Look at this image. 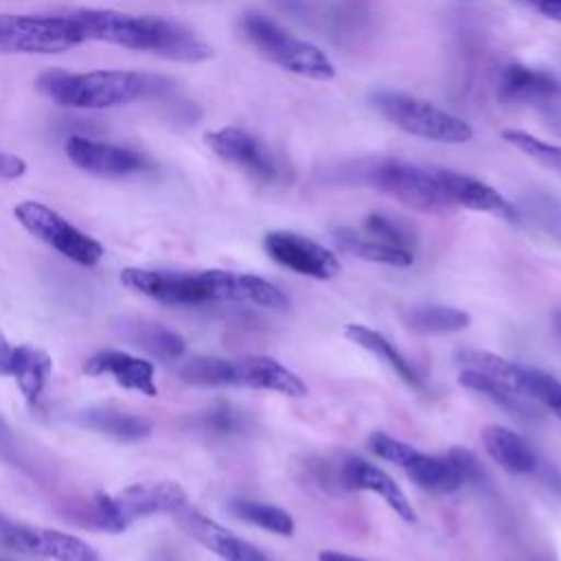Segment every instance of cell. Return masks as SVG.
<instances>
[{
    "label": "cell",
    "mask_w": 561,
    "mask_h": 561,
    "mask_svg": "<svg viewBox=\"0 0 561 561\" xmlns=\"http://www.w3.org/2000/svg\"><path fill=\"white\" fill-rule=\"evenodd\" d=\"M123 285L171 307H197L210 302H252L265 309H287V296L270 280L228 270L171 272L127 267Z\"/></svg>",
    "instance_id": "1"
},
{
    "label": "cell",
    "mask_w": 561,
    "mask_h": 561,
    "mask_svg": "<svg viewBox=\"0 0 561 561\" xmlns=\"http://www.w3.org/2000/svg\"><path fill=\"white\" fill-rule=\"evenodd\" d=\"M68 13L77 22L83 42H107L184 64H199L213 57V48L204 39L169 18L116 9H72Z\"/></svg>",
    "instance_id": "2"
},
{
    "label": "cell",
    "mask_w": 561,
    "mask_h": 561,
    "mask_svg": "<svg viewBox=\"0 0 561 561\" xmlns=\"http://www.w3.org/2000/svg\"><path fill=\"white\" fill-rule=\"evenodd\" d=\"M37 90L64 107L110 110L140 99L167 96L173 83L167 77L134 70H46L35 81Z\"/></svg>",
    "instance_id": "3"
},
{
    "label": "cell",
    "mask_w": 561,
    "mask_h": 561,
    "mask_svg": "<svg viewBox=\"0 0 561 561\" xmlns=\"http://www.w3.org/2000/svg\"><path fill=\"white\" fill-rule=\"evenodd\" d=\"M368 447L377 458L401 467L419 489L430 493H454L469 482H478L482 476L478 458L462 447H451L436 456L419 451L410 443L383 432L370 434Z\"/></svg>",
    "instance_id": "4"
},
{
    "label": "cell",
    "mask_w": 561,
    "mask_h": 561,
    "mask_svg": "<svg viewBox=\"0 0 561 561\" xmlns=\"http://www.w3.org/2000/svg\"><path fill=\"white\" fill-rule=\"evenodd\" d=\"M239 28L252 48L274 66L316 81L335 77L333 61L318 46L291 35L276 20L263 13H245Z\"/></svg>",
    "instance_id": "5"
},
{
    "label": "cell",
    "mask_w": 561,
    "mask_h": 561,
    "mask_svg": "<svg viewBox=\"0 0 561 561\" xmlns=\"http://www.w3.org/2000/svg\"><path fill=\"white\" fill-rule=\"evenodd\" d=\"M186 504V493L178 482H138L123 491L107 495L99 493L90 500L83 513L85 526H94L107 533H121L131 522L156 513H173Z\"/></svg>",
    "instance_id": "6"
},
{
    "label": "cell",
    "mask_w": 561,
    "mask_h": 561,
    "mask_svg": "<svg viewBox=\"0 0 561 561\" xmlns=\"http://www.w3.org/2000/svg\"><path fill=\"white\" fill-rule=\"evenodd\" d=\"M370 105L410 136L445 145H462L473 138V127L465 118L399 90L373 92Z\"/></svg>",
    "instance_id": "7"
},
{
    "label": "cell",
    "mask_w": 561,
    "mask_h": 561,
    "mask_svg": "<svg viewBox=\"0 0 561 561\" xmlns=\"http://www.w3.org/2000/svg\"><path fill=\"white\" fill-rule=\"evenodd\" d=\"M83 44L68 11L64 13H0V53L55 55Z\"/></svg>",
    "instance_id": "8"
},
{
    "label": "cell",
    "mask_w": 561,
    "mask_h": 561,
    "mask_svg": "<svg viewBox=\"0 0 561 561\" xmlns=\"http://www.w3.org/2000/svg\"><path fill=\"white\" fill-rule=\"evenodd\" d=\"M366 180L394 197L397 202L421 210V213H443L451 210L440 182L436 167H421L403 160H381L368 169Z\"/></svg>",
    "instance_id": "9"
},
{
    "label": "cell",
    "mask_w": 561,
    "mask_h": 561,
    "mask_svg": "<svg viewBox=\"0 0 561 561\" xmlns=\"http://www.w3.org/2000/svg\"><path fill=\"white\" fill-rule=\"evenodd\" d=\"M15 219L22 224L26 232H31L35 239L44 241L66 259L79 263V265H94L103 259L105 250L103 245L72 226L68 219H64L57 210L48 208L46 204L39 202H20L13 208Z\"/></svg>",
    "instance_id": "10"
},
{
    "label": "cell",
    "mask_w": 561,
    "mask_h": 561,
    "mask_svg": "<svg viewBox=\"0 0 561 561\" xmlns=\"http://www.w3.org/2000/svg\"><path fill=\"white\" fill-rule=\"evenodd\" d=\"M0 548L55 561H99V552L79 537L61 530L26 526L0 513Z\"/></svg>",
    "instance_id": "11"
},
{
    "label": "cell",
    "mask_w": 561,
    "mask_h": 561,
    "mask_svg": "<svg viewBox=\"0 0 561 561\" xmlns=\"http://www.w3.org/2000/svg\"><path fill=\"white\" fill-rule=\"evenodd\" d=\"M263 248L274 263L307 278L329 280L335 278L342 270L340 259L329 248L291 230L267 232Z\"/></svg>",
    "instance_id": "12"
},
{
    "label": "cell",
    "mask_w": 561,
    "mask_h": 561,
    "mask_svg": "<svg viewBox=\"0 0 561 561\" xmlns=\"http://www.w3.org/2000/svg\"><path fill=\"white\" fill-rule=\"evenodd\" d=\"M64 151L77 169L101 178H123L153 169V162L136 149L79 134L66 138Z\"/></svg>",
    "instance_id": "13"
},
{
    "label": "cell",
    "mask_w": 561,
    "mask_h": 561,
    "mask_svg": "<svg viewBox=\"0 0 561 561\" xmlns=\"http://www.w3.org/2000/svg\"><path fill=\"white\" fill-rule=\"evenodd\" d=\"M206 145L226 162L239 167L250 178L261 182H272L278 178V162L270 147L256 138L254 134L228 125L221 129H213L206 136Z\"/></svg>",
    "instance_id": "14"
},
{
    "label": "cell",
    "mask_w": 561,
    "mask_h": 561,
    "mask_svg": "<svg viewBox=\"0 0 561 561\" xmlns=\"http://www.w3.org/2000/svg\"><path fill=\"white\" fill-rule=\"evenodd\" d=\"M171 515L188 537H193L197 543H202L224 561H272L261 548L237 537L234 533L213 522L204 513L191 508L188 504L180 506Z\"/></svg>",
    "instance_id": "15"
},
{
    "label": "cell",
    "mask_w": 561,
    "mask_h": 561,
    "mask_svg": "<svg viewBox=\"0 0 561 561\" xmlns=\"http://www.w3.org/2000/svg\"><path fill=\"white\" fill-rule=\"evenodd\" d=\"M335 476H337V484L342 489L377 493L403 522L412 524L416 519V511H414L412 502L408 500L405 491L381 467H377L364 458H357V456H346L337 465Z\"/></svg>",
    "instance_id": "16"
},
{
    "label": "cell",
    "mask_w": 561,
    "mask_h": 561,
    "mask_svg": "<svg viewBox=\"0 0 561 561\" xmlns=\"http://www.w3.org/2000/svg\"><path fill=\"white\" fill-rule=\"evenodd\" d=\"M436 173H438L440 188L451 208H469V210H478V213H491L506 221L519 219L517 208L486 182H482L473 175L454 171V169L436 167Z\"/></svg>",
    "instance_id": "17"
},
{
    "label": "cell",
    "mask_w": 561,
    "mask_h": 561,
    "mask_svg": "<svg viewBox=\"0 0 561 561\" xmlns=\"http://www.w3.org/2000/svg\"><path fill=\"white\" fill-rule=\"evenodd\" d=\"M497 99L502 103L546 105L561 101V79L552 72L508 64L497 75Z\"/></svg>",
    "instance_id": "18"
},
{
    "label": "cell",
    "mask_w": 561,
    "mask_h": 561,
    "mask_svg": "<svg viewBox=\"0 0 561 561\" xmlns=\"http://www.w3.org/2000/svg\"><path fill=\"white\" fill-rule=\"evenodd\" d=\"M234 362V386L270 390L285 397H305L307 383L287 366L267 355H248Z\"/></svg>",
    "instance_id": "19"
},
{
    "label": "cell",
    "mask_w": 561,
    "mask_h": 561,
    "mask_svg": "<svg viewBox=\"0 0 561 561\" xmlns=\"http://www.w3.org/2000/svg\"><path fill=\"white\" fill-rule=\"evenodd\" d=\"M83 370L92 377L110 375L118 386L127 390H136L147 397L158 394V386L153 379V364L125 351H112V348L99 351L85 362Z\"/></svg>",
    "instance_id": "20"
},
{
    "label": "cell",
    "mask_w": 561,
    "mask_h": 561,
    "mask_svg": "<svg viewBox=\"0 0 561 561\" xmlns=\"http://www.w3.org/2000/svg\"><path fill=\"white\" fill-rule=\"evenodd\" d=\"M482 445L493 462H497L508 473H535L539 469V458L530 443L517 432L502 425H486L480 434Z\"/></svg>",
    "instance_id": "21"
},
{
    "label": "cell",
    "mask_w": 561,
    "mask_h": 561,
    "mask_svg": "<svg viewBox=\"0 0 561 561\" xmlns=\"http://www.w3.org/2000/svg\"><path fill=\"white\" fill-rule=\"evenodd\" d=\"M53 373V359L44 348L22 344L18 348L7 351V368L4 375L13 377L22 394L28 403H37L48 377Z\"/></svg>",
    "instance_id": "22"
},
{
    "label": "cell",
    "mask_w": 561,
    "mask_h": 561,
    "mask_svg": "<svg viewBox=\"0 0 561 561\" xmlns=\"http://www.w3.org/2000/svg\"><path fill=\"white\" fill-rule=\"evenodd\" d=\"M333 241L337 243L340 250L348 252L351 256L370 261V263H381L390 267H408L414 263V252L388 245L362 230L355 228H335L333 230Z\"/></svg>",
    "instance_id": "23"
},
{
    "label": "cell",
    "mask_w": 561,
    "mask_h": 561,
    "mask_svg": "<svg viewBox=\"0 0 561 561\" xmlns=\"http://www.w3.org/2000/svg\"><path fill=\"white\" fill-rule=\"evenodd\" d=\"M344 335L359 348L368 351L370 355H375L377 359L388 364L408 386L419 388V390L423 388V379L416 373V368L412 366V362L383 333H379L366 324H348L344 329Z\"/></svg>",
    "instance_id": "24"
},
{
    "label": "cell",
    "mask_w": 561,
    "mask_h": 561,
    "mask_svg": "<svg viewBox=\"0 0 561 561\" xmlns=\"http://www.w3.org/2000/svg\"><path fill=\"white\" fill-rule=\"evenodd\" d=\"M79 421L101 434H107L116 440H140L147 438L153 430L151 421L142 414H134L127 410H118L112 405L88 408L79 414Z\"/></svg>",
    "instance_id": "25"
},
{
    "label": "cell",
    "mask_w": 561,
    "mask_h": 561,
    "mask_svg": "<svg viewBox=\"0 0 561 561\" xmlns=\"http://www.w3.org/2000/svg\"><path fill=\"white\" fill-rule=\"evenodd\" d=\"M405 324L419 333L443 335L465 331L471 324V316L451 305H416L408 309Z\"/></svg>",
    "instance_id": "26"
},
{
    "label": "cell",
    "mask_w": 561,
    "mask_h": 561,
    "mask_svg": "<svg viewBox=\"0 0 561 561\" xmlns=\"http://www.w3.org/2000/svg\"><path fill=\"white\" fill-rule=\"evenodd\" d=\"M458 383H460L462 388H467V390H473V392H478V394H484L486 399H491L493 403L502 405L504 410H508V412L515 414V416H524V419L535 416V408H533V401H530V399H526V397H522V394L508 390L506 386H502V383H497V381L484 377V375L478 373V370L460 368V373H458Z\"/></svg>",
    "instance_id": "27"
},
{
    "label": "cell",
    "mask_w": 561,
    "mask_h": 561,
    "mask_svg": "<svg viewBox=\"0 0 561 561\" xmlns=\"http://www.w3.org/2000/svg\"><path fill=\"white\" fill-rule=\"evenodd\" d=\"M230 513L239 517L245 524H252L256 528H263L267 533L280 535V537H291L296 530L294 517L274 504L267 502H256V500H232L230 502Z\"/></svg>",
    "instance_id": "28"
},
{
    "label": "cell",
    "mask_w": 561,
    "mask_h": 561,
    "mask_svg": "<svg viewBox=\"0 0 561 561\" xmlns=\"http://www.w3.org/2000/svg\"><path fill=\"white\" fill-rule=\"evenodd\" d=\"M127 337L160 359H178L186 351V342L178 331L153 322H134L127 329Z\"/></svg>",
    "instance_id": "29"
},
{
    "label": "cell",
    "mask_w": 561,
    "mask_h": 561,
    "mask_svg": "<svg viewBox=\"0 0 561 561\" xmlns=\"http://www.w3.org/2000/svg\"><path fill=\"white\" fill-rule=\"evenodd\" d=\"M180 379L193 386H234V362L197 355L180 366Z\"/></svg>",
    "instance_id": "30"
},
{
    "label": "cell",
    "mask_w": 561,
    "mask_h": 561,
    "mask_svg": "<svg viewBox=\"0 0 561 561\" xmlns=\"http://www.w3.org/2000/svg\"><path fill=\"white\" fill-rule=\"evenodd\" d=\"M195 427L210 438H228L245 432L248 416L230 403H217L195 419Z\"/></svg>",
    "instance_id": "31"
},
{
    "label": "cell",
    "mask_w": 561,
    "mask_h": 561,
    "mask_svg": "<svg viewBox=\"0 0 561 561\" xmlns=\"http://www.w3.org/2000/svg\"><path fill=\"white\" fill-rule=\"evenodd\" d=\"M362 232L394 245V248H403V250H412L414 252V243H416V234L412 230L410 224H405L401 217H392L388 213H370L364 219V228Z\"/></svg>",
    "instance_id": "32"
},
{
    "label": "cell",
    "mask_w": 561,
    "mask_h": 561,
    "mask_svg": "<svg viewBox=\"0 0 561 561\" xmlns=\"http://www.w3.org/2000/svg\"><path fill=\"white\" fill-rule=\"evenodd\" d=\"M524 390L528 399L561 421V379L533 366H524Z\"/></svg>",
    "instance_id": "33"
},
{
    "label": "cell",
    "mask_w": 561,
    "mask_h": 561,
    "mask_svg": "<svg viewBox=\"0 0 561 561\" xmlns=\"http://www.w3.org/2000/svg\"><path fill=\"white\" fill-rule=\"evenodd\" d=\"M502 140H506L517 151L530 156L535 162L561 173V147L559 145L535 138L533 134H528L524 129H504Z\"/></svg>",
    "instance_id": "34"
},
{
    "label": "cell",
    "mask_w": 561,
    "mask_h": 561,
    "mask_svg": "<svg viewBox=\"0 0 561 561\" xmlns=\"http://www.w3.org/2000/svg\"><path fill=\"white\" fill-rule=\"evenodd\" d=\"M26 173V162L9 151H0V178L2 180H18Z\"/></svg>",
    "instance_id": "35"
},
{
    "label": "cell",
    "mask_w": 561,
    "mask_h": 561,
    "mask_svg": "<svg viewBox=\"0 0 561 561\" xmlns=\"http://www.w3.org/2000/svg\"><path fill=\"white\" fill-rule=\"evenodd\" d=\"M522 2L552 22H561V0H522Z\"/></svg>",
    "instance_id": "36"
},
{
    "label": "cell",
    "mask_w": 561,
    "mask_h": 561,
    "mask_svg": "<svg viewBox=\"0 0 561 561\" xmlns=\"http://www.w3.org/2000/svg\"><path fill=\"white\" fill-rule=\"evenodd\" d=\"M541 110H543V121L550 125V129H554L561 136V105H559V101L546 103V105H541Z\"/></svg>",
    "instance_id": "37"
},
{
    "label": "cell",
    "mask_w": 561,
    "mask_h": 561,
    "mask_svg": "<svg viewBox=\"0 0 561 561\" xmlns=\"http://www.w3.org/2000/svg\"><path fill=\"white\" fill-rule=\"evenodd\" d=\"M0 454L2 456H11L15 454V440H13V434L9 430V425L0 419Z\"/></svg>",
    "instance_id": "38"
},
{
    "label": "cell",
    "mask_w": 561,
    "mask_h": 561,
    "mask_svg": "<svg viewBox=\"0 0 561 561\" xmlns=\"http://www.w3.org/2000/svg\"><path fill=\"white\" fill-rule=\"evenodd\" d=\"M318 561H366V559H359V557H353V554H346L340 550H320Z\"/></svg>",
    "instance_id": "39"
},
{
    "label": "cell",
    "mask_w": 561,
    "mask_h": 561,
    "mask_svg": "<svg viewBox=\"0 0 561 561\" xmlns=\"http://www.w3.org/2000/svg\"><path fill=\"white\" fill-rule=\"evenodd\" d=\"M554 327H557V331L561 333V309L554 311Z\"/></svg>",
    "instance_id": "40"
},
{
    "label": "cell",
    "mask_w": 561,
    "mask_h": 561,
    "mask_svg": "<svg viewBox=\"0 0 561 561\" xmlns=\"http://www.w3.org/2000/svg\"><path fill=\"white\" fill-rule=\"evenodd\" d=\"M9 348V342H7V337H4V333L0 331V351H7Z\"/></svg>",
    "instance_id": "41"
},
{
    "label": "cell",
    "mask_w": 561,
    "mask_h": 561,
    "mask_svg": "<svg viewBox=\"0 0 561 561\" xmlns=\"http://www.w3.org/2000/svg\"><path fill=\"white\" fill-rule=\"evenodd\" d=\"M537 561H550V559H537Z\"/></svg>",
    "instance_id": "42"
},
{
    "label": "cell",
    "mask_w": 561,
    "mask_h": 561,
    "mask_svg": "<svg viewBox=\"0 0 561 561\" xmlns=\"http://www.w3.org/2000/svg\"><path fill=\"white\" fill-rule=\"evenodd\" d=\"M0 561H9V559H4V557H0Z\"/></svg>",
    "instance_id": "43"
}]
</instances>
